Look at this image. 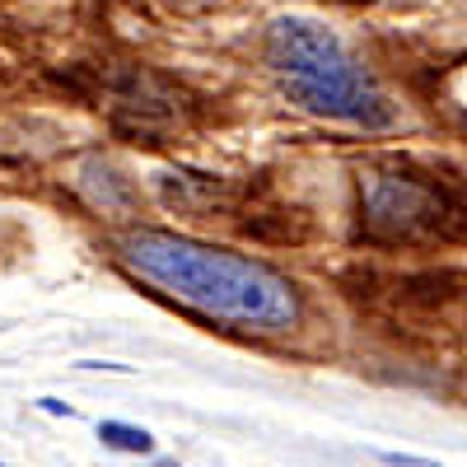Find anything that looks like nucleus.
<instances>
[{"label":"nucleus","mask_w":467,"mask_h":467,"mask_svg":"<svg viewBox=\"0 0 467 467\" xmlns=\"http://www.w3.org/2000/svg\"><path fill=\"white\" fill-rule=\"evenodd\" d=\"M43 411H57V416L66 411V416H70V407H66V402H57V398H43Z\"/></svg>","instance_id":"5"},{"label":"nucleus","mask_w":467,"mask_h":467,"mask_svg":"<svg viewBox=\"0 0 467 467\" xmlns=\"http://www.w3.org/2000/svg\"><path fill=\"white\" fill-rule=\"evenodd\" d=\"M122 262L140 281L160 285L169 299H182L229 327L290 332L299 318V299L290 281L244 253L211 248L164 229H136L122 239Z\"/></svg>","instance_id":"1"},{"label":"nucleus","mask_w":467,"mask_h":467,"mask_svg":"<svg viewBox=\"0 0 467 467\" xmlns=\"http://www.w3.org/2000/svg\"><path fill=\"white\" fill-rule=\"evenodd\" d=\"M388 462H393V467H435V462H425V458H402V453H388Z\"/></svg>","instance_id":"4"},{"label":"nucleus","mask_w":467,"mask_h":467,"mask_svg":"<svg viewBox=\"0 0 467 467\" xmlns=\"http://www.w3.org/2000/svg\"><path fill=\"white\" fill-rule=\"evenodd\" d=\"M99 440L117 453H150L154 449V435L140 431V425H127V420H103L99 425Z\"/></svg>","instance_id":"3"},{"label":"nucleus","mask_w":467,"mask_h":467,"mask_svg":"<svg viewBox=\"0 0 467 467\" xmlns=\"http://www.w3.org/2000/svg\"><path fill=\"white\" fill-rule=\"evenodd\" d=\"M266 61L285 80L290 99L308 112L341 117V122H356V127H383L393 117L379 89L365 80V70L346 57L337 33H327L323 24L276 19V28L266 37Z\"/></svg>","instance_id":"2"}]
</instances>
